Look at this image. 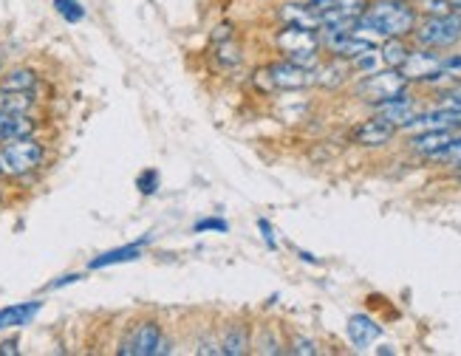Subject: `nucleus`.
<instances>
[{
    "instance_id": "1",
    "label": "nucleus",
    "mask_w": 461,
    "mask_h": 356,
    "mask_svg": "<svg viewBox=\"0 0 461 356\" xmlns=\"http://www.w3.org/2000/svg\"><path fill=\"white\" fill-rule=\"evenodd\" d=\"M357 29L379 37H405L416 29V9L405 0H376L357 20Z\"/></svg>"
},
{
    "instance_id": "2",
    "label": "nucleus",
    "mask_w": 461,
    "mask_h": 356,
    "mask_svg": "<svg viewBox=\"0 0 461 356\" xmlns=\"http://www.w3.org/2000/svg\"><path fill=\"white\" fill-rule=\"evenodd\" d=\"M43 158H46V147L34 136L12 138V142L0 145V173L12 178L29 175L43 165Z\"/></svg>"
},
{
    "instance_id": "3",
    "label": "nucleus",
    "mask_w": 461,
    "mask_h": 356,
    "mask_svg": "<svg viewBox=\"0 0 461 356\" xmlns=\"http://www.w3.org/2000/svg\"><path fill=\"white\" fill-rule=\"evenodd\" d=\"M277 46L286 54V59L303 66V68H314L317 66V49H320V37L314 29H303V26H286L277 34Z\"/></svg>"
},
{
    "instance_id": "4",
    "label": "nucleus",
    "mask_w": 461,
    "mask_h": 356,
    "mask_svg": "<svg viewBox=\"0 0 461 356\" xmlns=\"http://www.w3.org/2000/svg\"><path fill=\"white\" fill-rule=\"evenodd\" d=\"M408 88V79L402 76L399 68H385V71H371L366 74V79L359 83V96L366 99L371 105H383L388 99H396L402 96Z\"/></svg>"
},
{
    "instance_id": "5",
    "label": "nucleus",
    "mask_w": 461,
    "mask_h": 356,
    "mask_svg": "<svg viewBox=\"0 0 461 356\" xmlns=\"http://www.w3.org/2000/svg\"><path fill=\"white\" fill-rule=\"evenodd\" d=\"M416 40L425 49H450L461 37V14H433L416 26Z\"/></svg>"
},
{
    "instance_id": "6",
    "label": "nucleus",
    "mask_w": 461,
    "mask_h": 356,
    "mask_svg": "<svg viewBox=\"0 0 461 356\" xmlns=\"http://www.w3.org/2000/svg\"><path fill=\"white\" fill-rule=\"evenodd\" d=\"M260 74L267 76V88H277V91H300L314 83V68H303V66L292 63V59L272 63Z\"/></svg>"
},
{
    "instance_id": "7",
    "label": "nucleus",
    "mask_w": 461,
    "mask_h": 356,
    "mask_svg": "<svg viewBox=\"0 0 461 356\" xmlns=\"http://www.w3.org/2000/svg\"><path fill=\"white\" fill-rule=\"evenodd\" d=\"M162 328L153 320L145 323H136L122 343H119V353L122 356H156L158 345H162Z\"/></svg>"
},
{
    "instance_id": "8",
    "label": "nucleus",
    "mask_w": 461,
    "mask_h": 356,
    "mask_svg": "<svg viewBox=\"0 0 461 356\" xmlns=\"http://www.w3.org/2000/svg\"><path fill=\"white\" fill-rule=\"evenodd\" d=\"M442 63H445L442 57L433 54L430 49H425V51H411L399 71H402V76L408 79V83L411 79H438L442 76Z\"/></svg>"
},
{
    "instance_id": "9",
    "label": "nucleus",
    "mask_w": 461,
    "mask_h": 356,
    "mask_svg": "<svg viewBox=\"0 0 461 356\" xmlns=\"http://www.w3.org/2000/svg\"><path fill=\"white\" fill-rule=\"evenodd\" d=\"M396 130L399 128L393 122H388L385 116H374V119H368V122H363L354 130V142L363 145V147H383L396 136Z\"/></svg>"
},
{
    "instance_id": "10",
    "label": "nucleus",
    "mask_w": 461,
    "mask_h": 356,
    "mask_svg": "<svg viewBox=\"0 0 461 356\" xmlns=\"http://www.w3.org/2000/svg\"><path fill=\"white\" fill-rule=\"evenodd\" d=\"M43 311V303L40 300H29V303H14L0 308V331H12V328H26L32 325L34 316Z\"/></svg>"
},
{
    "instance_id": "11",
    "label": "nucleus",
    "mask_w": 461,
    "mask_h": 356,
    "mask_svg": "<svg viewBox=\"0 0 461 356\" xmlns=\"http://www.w3.org/2000/svg\"><path fill=\"white\" fill-rule=\"evenodd\" d=\"M379 334H383V325L371 320L368 314H354L348 320V340L354 348H368L371 343L379 340Z\"/></svg>"
},
{
    "instance_id": "12",
    "label": "nucleus",
    "mask_w": 461,
    "mask_h": 356,
    "mask_svg": "<svg viewBox=\"0 0 461 356\" xmlns=\"http://www.w3.org/2000/svg\"><path fill=\"white\" fill-rule=\"evenodd\" d=\"M34 133V119L29 113L0 111V145L12 142V138H23Z\"/></svg>"
},
{
    "instance_id": "13",
    "label": "nucleus",
    "mask_w": 461,
    "mask_h": 356,
    "mask_svg": "<svg viewBox=\"0 0 461 356\" xmlns=\"http://www.w3.org/2000/svg\"><path fill=\"white\" fill-rule=\"evenodd\" d=\"M456 136V130H445V128H425L419 136L411 138V147L419 153V156H428L433 158L438 150H442L445 145H450V138Z\"/></svg>"
},
{
    "instance_id": "14",
    "label": "nucleus",
    "mask_w": 461,
    "mask_h": 356,
    "mask_svg": "<svg viewBox=\"0 0 461 356\" xmlns=\"http://www.w3.org/2000/svg\"><path fill=\"white\" fill-rule=\"evenodd\" d=\"M411 128H445V130H458L461 128V111L456 108H436L428 113H416V119L411 122Z\"/></svg>"
},
{
    "instance_id": "15",
    "label": "nucleus",
    "mask_w": 461,
    "mask_h": 356,
    "mask_svg": "<svg viewBox=\"0 0 461 356\" xmlns=\"http://www.w3.org/2000/svg\"><path fill=\"white\" fill-rule=\"evenodd\" d=\"M376 108H379V116H385L388 122H393L396 128H411V122L416 119V108H413L408 93L396 96V99H388V102L376 105Z\"/></svg>"
},
{
    "instance_id": "16",
    "label": "nucleus",
    "mask_w": 461,
    "mask_h": 356,
    "mask_svg": "<svg viewBox=\"0 0 461 356\" xmlns=\"http://www.w3.org/2000/svg\"><path fill=\"white\" fill-rule=\"evenodd\" d=\"M148 241V237H145ZM145 241H136V244H128V246H116V249H108L99 257L88 263V269H108V266H119V263H131V261H139L142 257V246Z\"/></svg>"
},
{
    "instance_id": "17",
    "label": "nucleus",
    "mask_w": 461,
    "mask_h": 356,
    "mask_svg": "<svg viewBox=\"0 0 461 356\" xmlns=\"http://www.w3.org/2000/svg\"><path fill=\"white\" fill-rule=\"evenodd\" d=\"M249 351V334L247 328L240 325V323H232L224 334V340H221V353L227 356H240V353H247Z\"/></svg>"
},
{
    "instance_id": "18",
    "label": "nucleus",
    "mask_w": 461,
    "mask_h": 356,
    "mask_svg": "<svg viewBox=\"0 0 461 356\" xmlns=\"http://www.w3.org/2000/svg\"><path fill=\"white\" fill-rule=\"evenodd\" d=\"M408 54L411 49L402 43V37H385V46L379 49V59L385 63V68H402Z\"/></svg>"
},
{
    "instance_id": "19",
    "label": "nucleus",
    "mask_w": 461,
    "mask_h": 356,
    "mask_svg": "<svg viewBox=\"0 0 461 356\" xmlns=\"http://www.w3.org/2000/svg\"><path fill=\"white\" fill-rule=\"evenodd\" d=\"M34 85H37V74L29 71V68H17V71H9L4 76V91L6 93H32Z\"/></svg>"
},
{
    "instance_id": "20",
    "label": "nucleus",
    "mask_w": 461,
    "mask_h": 356,
    "mask_svg": "<svg viewBox=\"0 0 461 356\" xmlns=\"http://www.w3.org/2000/svg\"><path fill=\"white\" fill-rule=\"evenodd\" d=\"M54 9L59 17L68 20V23H79V20L86 17V6L79 4V0H54Z\"/></svg>"
},
{
    "instance_id": "21",
    "label": "nucleus",
    "mask_w": 461,
    "mask_h": 356,
    "mask_svg": "<svg viewBox=\"0 0 461 356\" xmlns=\"http://www.w3.org/2000/svg\"><path fill=\"white\" fill-rule=\"evenodd\" d=\"M136 187L142 195H153L158 190V173L156 170H145L142 175L136 178Z\"/></svg>"
},
{
    "instance_id": "22",
    "label": "nucleus",
    "mask_w": 461,
    "mask_h": 356,
    "mask_svg": "<svg viewBox=\"0 0 461 356\" xmlns=\"http://www.w3.org/2000/svg\"><path fill=\"white\" fill-rule=\"evenodd\" d=\"M230 224L224 221V218H204V221H198L193 227V232H227Z\"/></svg>"
},
{
    "instance_id": "23",
    "label": "nucleus",
    "mask_w": 461,
    "mask_h": 356,
    "mask_svg": "<svg viewBox=\"0 0 461 356\" xmlns=\"http://www.w3.org/2000/svg\"><path fill=\"white\" fill-rule=\"evenodd\" d=\"M292 353H317V345H314V340H303V336H300V340H294L292 343Z\"/></svg>"
},
{
    "instance_id": "24",
    "label": "nucleus",
    "mask_w": 461,
    "mask_h": 356,
    "mask_svg": "<svg viewBox=\"0 0 461 356\" xmlns=\"http://www.w3.org/2000/svg\"><path fill=\"white\" fill-rule=\"evenodd\" d=\"M258 229H260V235H264L267 246H269V249H277V241H275V235H272V227H269V221H264V218H260V221H258Z\"/></svg>"
},
{
    "instance_id": "25",
    "label": "nucleus",
    "mask_w": 461,
    "mask_h": 356,
    "mask_svg": "<svg viewBox=\"0 0 461 356\" xmlns=\"http://www.w3.org/2000/svg\"><path fill=\"white\" fill-rule=\"evenodd\" d=\"M447 108H456V111H461V88H456V91H450L447 93V102H445Z\"/></svg>"
},
{
    "instance_id": "26",
    "label": "nucleus",
    "mask_w": 461,
    "mask_h": 356,
    "mask_svg": "<svg viewBox=\"0 0 461 356\" xmlns=\"http://www.w3.org/2000/svg\"><path fill=\"white\" fill-rule=\"evenodd\" d=\"M17 340H6V343H0V353H17Z\"/></svg>"
},
{
    "instance_id": "27",
    "label": "nucleus",
    "mask_w": 461,
    "mask_h": 356,
    "mask_svg": "<svg viewBox=\"0 0 461 356\" xmlns=\"http://www.w3.org/2000/svg\"><path fill=\"white\" fill-rule=\"evenodd\" d=\"M447 6H450L453 14H461V0H447Z\"/></svg>"
},
{
    "instance_id": "28",
    "label": "nucleus",
    "mask_w": 461,
    "mask_h": 356,
    "mask_svg": "<svg viewBox=\"0 0 461 356\" xmlns=\"http://www.w3.org/2000/svg\"><path fill=\"white\" fill-rule=\"evenodd\" d=\"M0 111H6V91L0 88Z\"/></svg>"
},
{
    "instance_id": "29",
    "label": "nucleus",
    "mask_w": 461,
    "mask_h": 356,
    "mask_svg": "<svg viewBox=\"0 0 461 356\" xmlns=\"http://www.w3.org/2000/svg\"><path fill=\"white\" fill-rule=\"evenodd\" d=\"M0 175H4V173H0Z\"/></svg>"
}]
</instances>
